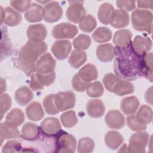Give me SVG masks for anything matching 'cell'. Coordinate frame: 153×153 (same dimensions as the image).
<instances>
[{"instance_id":"1","label":"cell","mask_w":153,"mask_h":153,"mask_svg":"<svg viewBox=\"0 0 153 153\" xmlns=\"http://www.w3.org/2000/svg\"><path fill=\"white\" fill-rule=\"evenodd\" d=\"M117 58L114 62V71L117 75L127 79H134L142 73L140 56L133 50L131 45L125 47H117Z\"/></svg>"},{"instance_id":"2","label":"cell","mask_w":153,"mask_h":153,"mask_svg":"<svg viewBox=\"0 0 153 153\" xmlns=\"http://www.w3.org/2000/svg\"><path fill=\"white\" fill-rule=\"evenodd\" d=\"M47 50V45L43 41H28L19 51L17 60L19 68L30 76L36 71V63L38 57Z\"/></svg>"},{"instance_id":"3","label":"cell","mask_w":153,"mask_h":153,"mask_svg":"<svg viewBox=\"0 0 153 153\" xmlns=\"http://www.w3.org/2000/svg\"><path fill=\"white\" fill-rule=\"evenodd\" d=\"M103 82L107 90L120 96L131 94L134 90L131 82L123 80L112 73L104 76Z\"/></svg>"},{"instance_id":"4","label":"cell","mask_w":153,"mask_h":153,"mask_svg":"<svg viewBox=\"0 0 153 153\" xmlns=\"http://www.w3.org/2000/svg\"><path fill=\"white\" fill-rule=\"evenodd\" d=\"M152 13L146 10H135L131 14L133 28L138 31H146L149 34L152 31Z\"/></svg>"},{"instance_id":"5","label":"cell","mask_w":153,"mask_h":153,"mask_svg":"<svg viewBox=\"0 0 153 153\" xmlns=\"http://www.w3.org/2000/svg\"><path fill=\"white\" fill-rule=\"evenodd\" d=\"M56 78L54 71L47 74L35 73L31 75V79L29 86L34 91L40 90L44 86H49L52 84Z\"/></svg>"},{"instance_id":"6","label":"cell","mask_w":153,"mask_h":153,"mask_svg":"<svg viewBox=\"0 0 153 153\" xmlns=\"http://www.w3.org/2000/svg\"><path fill=\"white\" fill-rule=\"evenodd\" d=\"M149 141V134L146 132H138L133 134L130 140L127 152H145V147Z\"/></svg>"},{"instance_id":"7","label":"cell","mask_w":153,"mask_h":153,"mask_svg":"<svg viewBox=\"0 0 153 153\" xmlns=\"http://www.w3.org/2000/svg\"><path fill=\"white\" fill-rule=\"evenodd\" d=\"M82 3V1H69V6L66 10V17L69 21L81 23L85 17L86 11Z\"/></svg>"},{"instance_id":"8","label":"cell","mask_w":153,"mask_h":153,"mask_svg":"<svg viewBox=\"0 0 153 153\" xmlns=\"http://www.w3.org/2000/svg\"><path fill=\"white\" fill-rule=\"evenodd\" d=\"M78 32L76 26L69 23H62L53 27L51 34L55 39H70L74 38Z\"/></svg>"},{"instance_id":"9","label":"cell","mask_w":153,"mask_h":153,"mask_svg":"<svg viewBox=\"0 0 153 153\" xmlns=\"http://www.w3.org/2000/svg\"><path fill=\"white\" fill-rule=\"evenodd\" d=\"M42 13L43 19L46 22L54 23L62 17L63 9L57 2L52 1L44 6Z\"/></svg>"},{"instance_id":"10","label":"cell","mask_w":153,"mask_h":153,"mask_svg":"<svg viewBox=\"0 0 153 153\" xmlns=\"http://www.w3.org/2000/svg\"><path fill=\"white\" fill-rule=\"evenodd\" d=\"M55 103L59 111L71 109L75 104V95L69 91L59 92L55 94Z\"/></svg>"},{"instance_id":"11","label":"cell","mask_w":153,"mask_h":153,"mask_svg":"<svg viewBox=\"0 0 153 153\" xmlns=\"http://www.w3.org/2000/svg\"><path fill=\"white\" fill-rule=\"evenodd\" d=\"M57 152H74L76 149V140L71 134L65 133L60 134L57 140Z\"/></svg>"},{"instance_id":"12","label":"cell","mask_w":153,"mask_h":153,"mask_svg":"<svg viewBox=\"0 0 153 153\" xmlns=\"http://www.w3.org/2000/svg\"><path fill=\"white\" fill-rule=\"evenodd\" d=\"M56 60L49 53L42 55L36 63V70L41 74H47L54 71L56 67Z\"/></svg>"},{"instance_id":"13","label":"cell","mask_w":153,"mask_h":153,"mask_svg":"<svg viewBox=\"0 0 153 153\" xmlns=\"http://www.w3.org/2000/svg\"><path fill=\"white\" fill-rule=\"evenodd\" d=\"M71 50V43L68 40L55 41L51 47V51L58 60H64L68 57Z\"/></svg>"},{"instance_id":"14","label":"cell","mask_w":153,"mask_h":153,"mask_svg":"<svg viewBox=\"0 0 153 153\" xmlns=\"http://www.w3.org/2000/svg\"><path fill=\"white\" fill-rule=\"evenodd\" d=\"M105 122L107 126L111 128L120 129L125 124V118L124 115L117 109L109 111L106 115Z\"/></svg>"},{"instance_id":"15","label":"cell","mask_w":153,"mask_h":153,"mask_svg":"<svg viewBox=\"0 0 153 153\" xmlns=\"http://www.w3.org/2000/svg\"><path fill=\"white\" fill-rule=\"evenodd\" d=\"M131 47L133 51L139 56H143L151 49L152 41L149 38L136 36L132 44Z\"/></svg>"},{"instance_id":"16","label":"cell","mask_w":153,"mask_h":153,"mask_svg":"<svg viewBox=\"0 0 153 153\" xmlns=\"http://www.w3.org/2000/svg\"><path fill=\"white\" fill-rule=\"evenodd\" d=\"M60 128L59 121L55 117L47 118L41 124V129L42 133L48 136L57 134Z\"/></svg>"},{"instance_id":"17","label":"cell","mask_w":153,"mask_h":153,"mask_svg":"<svg viewBox=\"0 0 153 153\" xmlns=\"http://www.w3.org/2000/svg\"><path fill=\"white\" fill-rule=\"evenodd\" d=\"M128 14L123 10H114L111 17L109 23L115 28H123L129 23Z\"/></svg>"},{"instance_id":"18","label":"cell","mask_w":153,"mask_h":153,"mask_svg":"<svg viewBox=\"0 0 153 153\" xmlns=\"http://www.w3.org/2000/svg\"><path fill=\"white\" fill-rule=\"evenodd\" d=\"M27 36L30 41H42L47 36V29L42 24L32 25L27 29Z\"/></svg>"},{"instance_id":"19","label":"cell","mask_w":153,"mask_h":153,"mask_svg":"<svg viewBox=\"0 0 153 153\" xmlns=\"http://www.w3.org/2000/svg\"><path fill=\"white\" fill-rule=\"evenodd\" d=\"M86 109L88 115L92 118H100L105 113V106L99 99H91L87 103Z\"/></svg>"},{"instance_id":"20","label":"cell","mask_w":153,"mask_h":153,"mask_svg":"<svg viewBox=\"0 0 153 153\" xmlns=\"http://www.w3.org/2000/svg\"><path fill=\"white\" fill-rule=\"evenodd\" d=\"M96 55L101 62H109L114 57L115 48L110 44L99 45L96 49Z\"/></svg>"},{"instance_id":"21","label":"cell","mask_w":153,"mask_h":153,"mask_svg":"<svg viewBox=\"0 0 153 153\" xmlns=\"http://www.w3.org/2000/svg\"><path fill=\"white\" fill-rule=\"evenodd\" d=\"M139 104L140 102L136 97H126L121 100V109L126 115H131L136 112Z\"/></svg>"},{"instance_id":"22","label":"cell","mask_w":153,"mask_h":153,"mask_svg":"<svg viewBox=\"0 0 153 153\" xmlns=\"http://www.w3.org/2000/svg\"><path fill=\"white\" fill-rule=\"evenodd\" d=\"M0 135L2 143V139H16L19 137L20 136V133L17 127L5 121L1 124Z\"/></svg>"},{"instance_id":"23","label":"cell","mask_w":153,"mask_h":153,"mask_svg":"<svg viewBox=\"0 0 153 153\" xmlns=\"http://www.w3.org/2000/svg\"><path fill=\"white\" fill-rule=\"evenodd\" d=\"M33 94L26 86H22L18 88L15 93L16 102L20 106L27 105L33 99Z\"/></svg>"},{"instance_id":"24","label":"cell","mask_w":153,"mask_h":153,"mask_svg":"<svg viewBox=\"0 0 153 153\" xmlns=\"http://www.w3.org/2000/svg\"><path fill=\"white\" fill-rule=\"evenodd\" d=\"M22 20V15L17 11L14 10L11 7H7L4 10V18L1 23L4 21V23L10 26H15L19 25Z\"/></svg>"},{"instance_id":"25","label":"cell","mask_w":153,"mask_h":153,"mask_svg":"<svg viewBox=\"0 0 153 153\" xmlns=\"http://www.w3.org/2000/svg\"><path fill=\"white\" fill-rule=\"evenodd\" d=\"M26 114L29 120L34 121H39L44 116L42 106L41 104L37 102L31 103L26 108Z\"/></svg>"},{"instance_id":"26","label":"cell","mask_w":153,"mask_h":153,"mask_svg":"<svg viewBox=\"0 0 153 153\" xmlns=\"http://www.w3.org/2000/svg\"><path fill=\"white\" fill-rule=\"evenodd\" d=\"M124 138L118 132L109 131L105 136V142L111 149H117L123 142Z\"/></svg>"},{"instance_id":"27","label":"cell","mask_w":153,"mask_h":153,"mask_svg":"<svg viewBox=\"0 0 153 153\" xmlns=\"http://www.w3.org/2000/svg\"><path fill=\"white\" fill-rule=\"evenodd\" d=\"M42 11L43 8L40 5L33 3L26 12L25 19L27 22L31 23L40 22L43 19Z\"/></svg>"},{"instance_id":"28","label":"cell","mask_w":153,"mask_h":153,"mask_svg":"<svg viewBox=\"0 0 153 153\" xmlns=\"http://www.w3.org/2000/svg\"><path fill=\"white\" fill-rule=\"evenodd\" d=\"M131 36V32L129 30H119L115 32L113 41L117 47H125L130 44Z\"/></svg>"},{"instance_id":"29","label":"cell","mask_w":153,"mask_h":153,"mask_svg":"<svg viewBox=\"0 0 153 153\" xmlns=\"http://www.w3.org/2000/svg\"><path fill=\"white\" fill-rule=\"evenodd\" d=\"M78 74L87 83L95 80L98 76V72L96 66L90 63H88L82 67Z\"/></svg>"},{"instance_id":"30","label":"cell","mask_w":153,"mask_h":153,"mask_svg":"<svg viewBox=\"0 0 153 153\" xmlns=\"http://www.w3.org/2000/svg\"><path fill=\"white\" fill-rule=\"evenodd\" d=\"M87 60V54L85 52L79 50H74L72 51L69 57V63L71 67L76 69L82 65Z\"/></svg>"},{"instance_id":"31","label":"cell","mask_w":153,"mask_h":153,"mask_svg":"<svg viewBox=\"0 0 153 153\" xmlns=\"http://www.w3.org/2000/svg\"><path fill=\"white\" fill-rule=\"evenodd\" d=\"M114 11V7L111 4L104 3L102 4L99 8L97 13L99 21L104 25H108Z\"/></svg>"},{"instance_id":"32","label":"cell","mask_w":153,"mask_h":153,"mask_svg":"<svg viewBox=\"0 0 153 153\" xmlns=\"http://www.w3.org/2000/svg\"><path fill=\"white\" fill-rule=\"evenodd\" d=\"M152 53H149L142 56L141 61L142 73L151 82L152 81Z\"/></svg>"},{"instance_id":"33","label":"cell","mask_w":153,"mask_h":153,"mask_svg":"<svg viewBox=\"0 0 153 153\" xmlns=\"http://www.w3.org/2000/svg\"><path fill=\"white\" fill-rule=\"evenodd\" d=\"M24 121V114L23 111L19 108L12 109L6 116V122L16 127L22 124Z\"/></svg>"},{"instance_id":"34","label":"cell","mask_w":153,"mask_h":153,"mask_svg":"<svg viewBox=\"0 0 153 153\" xmlns=\"http://www.w3.org/2000/svg\"><path fill=\"white\" fill-rule=\"evenodd\" d=\"M39 134V128L34 123H27L22 128V136L28 140L35 139Z\"/></svg>"},{"instance_id":"35","label":"cell","mask_w":153,"mask_h":153,"mask_svg":"<svg viewBox=\"0 0 153 153\" xmlns=\"http://www.w3.org/2000/svg\"><path fill=\"white\" fill-rule=\"evenodd\" d=\"M92 37L93 39L97 42H105L111 39L112 32L108 27H99L93 32Z\"/></svg>"},{"instance_id":"36","label":"cell","mask_w":153,"mask_h":153,"mask_svg":"<svg viewBox=\"0 0 153 153\" xmlns=\"http://www.w3.org/2000/svg\"><path fill=\"white\" fill-rule=\"evenodd\" d=\"M136 118L143 124H149L152 119V109L145 105H142L136 115Z\"/></svg>"},{"instance_id":"37","label":"cell","mask_w":153,"mask_h":153,"mask_svg":"<svg viewBox=\"0 0 153 153\" xmlns=\"http://www.w3.org/2000/svg\"><path fill=\"white\" fill-rule=\"evenodd\" d=\"M43 106L45 112L49 115H55L59 112V110L55 103V94L47 95L43 100Z\"/></svg>"},{"instance_id":"38","label":"cell","mask_w":153,"mask_h":153,"mask_svg":"<svg viewBox=\"0 0 153 153\" xmlns=\"http://www.w3.org/2000/svg\"><path fill=\"white\" fill-rule=\"evenodd\" d=\"M91 43V38L85 34H80L73 41L74 47L79 50H84L89 48Z\"/></svg>"},{"instance_id":"39","label":"cell","mask_w":153,"mask_h":153,"mask_svg":"<svg viewBox=\"0 0 153 153\" xmlns=\"http://www.w3.org/2000/svg\"><path fill=\"white\" fill-rule=\"evenodd\" d=\"M87 94L91 97H97L101 96L104 91L102 84L99 81L88 84L86 87Z\"/></svg>"},{"instance_id":"40","label":"cell","mask_w":153,"mask_h":153,"mask_svg":"<svg viewBox=\"0 0 153 153\" xmlns=\"http://www.w3.org/2000/svg\"><path fill=\"white\" fill-rule=\"evenodd\" d=\"M94 142L90 137H85L79 139L78 144V152L80 153H88L93 151Z\"/></svg>"},{"instance_id":"41","label":"cell","mask_w":153,"mask_h":153,"mask_svg":"<svg viewBox=\"0 0 153 153\" xmlns=\"http://www.w3.org/2000/svg\"><path fill=\"white\" fill-rule=\"evenodd\" d=\"M63 126L67 128L74 127L78 122V118L74 111H69L63 114L60 117Z\"/></svg>"},{"instance_id":"42","label":"cell","mask_w":153,"mask_h":153,"mask_svg":"<svg viewBox=\"0 0 153 153\" xmlns=\"http://www.w3.org/2000/svg\"><path fill=\"white\" fill-rule=\"evenodd\" d=\"M97 25L94 17L91 15H88L79 23V27L81 30L85 32H91L94 30Z\"/></svg>"},{"instance_id":"43","label":"cell","mask_w":153,"mask_h":153,"mask_svg":"<svg viewBox=\"0 0 153 153\" xmlns=\"http://www.w3.org/2000/svg\"><path fill=\"white\" fill-rule=\"evenodd\" d=\"M128 127L133 131H142L146 128V124L140 123L135 115H130L127 118Z\"/></svg>"},{"instance_id":"44","label":"cell","mask_w":153,"mask_h":153,"mask_svg":"<svg viewBox=\"0 0 153 153\" xmlns=\"http://www.w3.org/2000/svg\"><path fill=\"white\" fill-rule=\"evenodd\" d=\"M88 84V83L84 81L78 74H76L72 78V85L73 88L78 92L84 91Z\"/></svg>"},{"instance_id":"45","label":"cell","mask_w":153,"mask_h":153,"mask_svg":"<svg viewBox=\"0 0 153 153\" xmlns=\"http://www.w3.org/2000/svg\"><path fill=\"white\" fill-rule=\"evenodd\" d=\"M11 106V99L7 94H2L1 96L0 100V110L1 118L3 115L8 111Z\"/></svg>"},{"instance_id":"46","label":"cell","mask_w":153,"mask_h":153,"mask_svg":"<svg viewBox=\"0 0 153 153\" xmlns=\"http://www.w3.org/2000/svg\"><path fill=\"white\" fill-rule=\"evenodd\" d=\"M22 149L21 144L16 140L8 141L3 146L2 152L3 153L19 152Z\"/></svg>"},{"instance_id":"47","label":"cell","mask_w":153,"mask_h":153,"mask_svg":"<svg viewBox=\"0 0 153 153\" xmlns=\"http://www.w3.org/2000/svg\"><path fill=\"white\" fill-rule=\"evenodd\" d=\"M10 4L11 6L16 10L20 12H24L27 10L30 5V1H11Z\"/></svg>"},{"instance_id":"48","label":"cell","mask_w":153,"mask_h":153,"mask_svg":"<svg viewBox=\"0 0 153 153\" xmlns=\"http://www.w3.org/2000/svg\"><path fill=\"white\" fill-rule=\"evenodd\" d=\"M134 1H117L116 2L117 6L123 10L131 11L135 8Z\"/></svg>"},{"instance_id":"49","label":"cell","mask_w":153,"mask_h":153,"mask_svg":"<svg viewBox=\"0 0 153 153\" xmlns=\"http://www.w3.org/2000/svg\"><path fill=\"white\" fill-rule=\"evenodd\" d=\"M137 6L139 8H146L152 9V1H138L137 2Z\"/></svg>"},{"instance_id":"50","label":"cell","mask_w":153,"mask_h":153,"mask_svg":"<svg viewBox=\"0 0 153 153\" xmlns=\"http://www.w3.org/2000/svg\"><path fill=\"white\" fill-rule=\"evenodd\" d=\"M145 99L148 103L152 104V87H151L145 94Z\"/></svg>"}]
</instances>
